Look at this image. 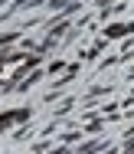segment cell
<instances>
[{
  "instance_id": "cell-1",
  "label": "cell",
  "mask_w": 134,
  "mask_h": 154,
  "mask_svg": "<svg viewBox=\"0 0 134 154\" xmlns=\"http://www.w3.org/2000/svg\"><path fill=\"white\" fill-rule=\"evenodd\" d=\"M13 69H16V62H13V66H7V69H0V82H3V75H7V72H13Z\"/></svg>"
}]
</instances>
